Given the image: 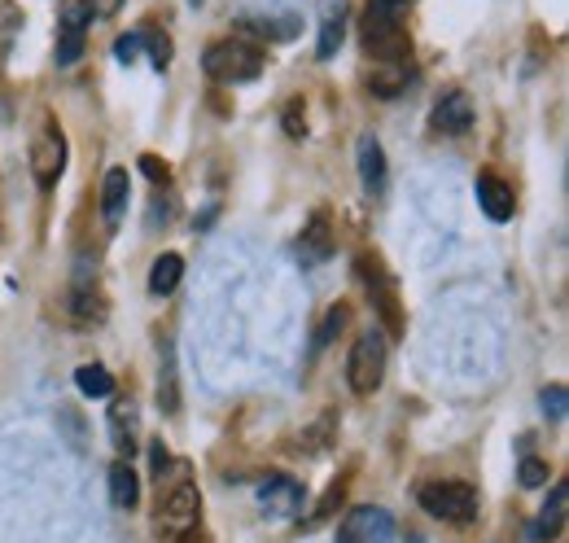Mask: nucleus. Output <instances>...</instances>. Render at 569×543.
<instances>
[{"instance_id": "f257e3e1", "label": "nucleus", "mask_w": 569, "mask_h": 543, "mask_svg": "<svg viewBox=\"0 0 569 543\" xmlns=\"http://www.w3.org/2000/svg\"><path fill=\"white\" fill-rule=\"evenodd\" d=\"M408 14L412 0H368L364 5V49L373 53V62H395L412 53L408 40Z\"/></svg>"}, {"instance_id": "f03ea898", "label": "nucleus", "mask_w": 569, "mask_h": 543, "mask_svg": "<svg viewBox=\"0 0 569 543\" xmlns=\"http://www.w3.org/2000/svg\"><path fill=\"white\" fill-rule=\"evenodd\" d=\"M202 71L215 80V84H250L263 75V49L228 36V40H215L206 53H202Z\"/></svg>"}, {"instance_id": "7ed1b4c3", "label": "nucleus", "mask_w": 569, "mask_h": 543, "mask_svg": "<svg viewBox=\"0 0 569 543\" xmlns=\"http://www.w3.org/2000/svg\"><path fill=\"white\" fill-rule=\"evenodd\" d=\"M386 355H390V347H386L382 329H364L355 338V347L347 355V382H351V390L360 399H368V395L382 390V382H386Z\"/></svg>"}, {"instance_id": "20e7f679", "label": "nucleus", "mask_w": 569, "mask_h": 543, "mask_svg": "<svg viewBox=\"0 0 569 543\" xmlns=\"http://www.w3.org/2000/svg\"><path fill=\"white\" fill-rule=\"evenodd\" d=\"M416 499L429 517L451 521V526H464L477 517V486H469V482H425L416 491Z\"/></svg>"}, {"instance_id": "39448f33", "label": "nucleus", "mask_w": 569, "mask_h": 543, "mask_svg": "<svg viewBox=\"0 0 569 543\" xmlns=\"http://www.w3.org/2000/svg\"><path fill=\"white\" fill-rule=\"evenodd\" d=\"M193 530H202V491L193 482H175L171 495L158 508V534L167 543H175V539H184Z\"/></svg>"}, {"instance_id": "423d86ee", "label": "nucleus", "mask_w": 569, "mask_h": 543, "mask_svg": "<svg viewBox=\"0 0 569 543\" xmlns=\"http://www.w3.org/2000/svg\"><path fill=\"white\" fill-rule=\"evenodd\" d=\"M62 171H66V136H62V128L49 119V123L36 132V141H32V176H36L40 189H53V184L62 180Z\"/></svg>"}, {"instance_id": "0eeeda50", "label": "nucleus", "mask_w": 569, "mask_h": 543, "mask_svg": "<svg viewBox=\"0 0 569 543\" xmlns=\"http://www.w3.org/2000/svg\"><path fill=\"white\" fill-rule=\"evenodd\" d=\"M338 543H395V517L377 504H360L342 517Z\"/></svg>"}, {"instance_id": "6e6552de", "label": "nucleus", "mask_w": 569, "mask_h": 543, "mask_svg": "<svg viewBox=\"0 0 569 543\" xmlns=\"http://www.w3.org/2000/svg\"><path fill=\"white\" fill-rule=\"evenodd\" d=\"M88 5L84 0H66V10H62V27H58V67H75L84 58V36H88Z\"/></svg>"}, {"instance_id": "1a4fd4ad", "label": "nucleus", "mask_w": 569, "mask_h": 543, "mask_svg": "<svg viewBox=\"0 0 569 543\" xmlns=\"http://www.w3.org/2000/svg\"><path fill=\"white\" fill-rule=\"evenodd\" d=\"M254 495H258V508L271 512V517H294L303 508V486L294 478H284V473H267L254 486Z\"/></svg>"}, {"instance_id": "9d476101", "label": "nucleus", "mask_w": 569, "mask_h": 543, "mask_svg": "<svg viewBox=\"0 0 569 543\" xmlns=\"http://www.w3.org/2000/svg\"><path fill=\"white\" fill-rule=\"evenodd\" d=\"M347 19H351V0H320V40H316L320 62L338 58V49L347 40Z\"/></svg>"}, {"instance_id": "9b49d317", "label": "nucleus", "mask_w": 569, "mask_h": 543, "mask_svg": "<svg viewBox=\"0 0 569 543\" xmlns=\"http://www.w3.org/2000/svg\"><path fill=\"white\" fill-rule=\"evenodd\" d=\"M429 128L438 132V136H464L469 128H473V101H469V93H447L438 106H434V114H429Z\"/></svg>"}, {"instance_id": "f8f14e48", "label": "nucleus", "mask_w": 569, "mask_h": 543, "mask_svg": "<svg viewBox=\"0 0 569 543\" xmlns=\"http://www.w3.org/2000/svg\"><path fill=\"white\" fill-rule=\"evenodd\" d=\"M232 36L254 45V49H263V45H276V40H294L299 36V19L294 14H280V23L276 19H241Z\"/></svg>"}, {"instance_id": "ddd939ff", "label": "nucleus", "mask_w": 569, "mask_h": 543, "mask_svg": "<svg viewBox=\"0 0 569 543\" xmlns=\"http://www.w3.org/2000/svg\"><path fill=\"white\" fill-rule=\"evenodd\" d=\"M368 93L373 97H382V101H395V97H403L408 93V84H412V67H408V58H395V62H373V71H368Z\"/></svg>"}, {"instance_id": "4468645a", "label": "nucleus", "mask_w": 569, "mask_h": 543, "mask_svg": "<svg viewBox=\"0 0 569 543\" xmlns=\"http://www.w3.org/2000/svg\"><path fill=\"white\" fill-rule=\"evenodd\" d=\"M477 206H482V210H486V219H495V224L512 219V210H517L512 184H508V180H499L495 171H482V176H477Z\"/></svg>"}, {"instance_id": "2eb2a0df", "label": "nucleus", "mask_w": 569, "mask_h": 543, "mask_svg": "<svg viewBox=\"0 0 569 543\" xmlns=\"http://www.w3.org/2000/svg\"><path fill=\"white\" fill-rule=\"evenodd\" d=\"M329 254H334V219H329V210H316L299 237V258H303V267H316Z\"/></svg>"}, {"instance_id": "dca6fc26", "label": "nucleus", "mask_w": 569, "mask_h": 543, "mask_svg": "<svg viewBox=\"0 0 569 543\" xmlns=\"http://www.w3.org/2000/svg\"><path fill=\"white\" fill-rule=\"evenodd\" d=\"M128 193H132L128 171H123V167H110V171H106V180H101V215H106V224H110V228H119V224H123Z\"/></svg>"}, {"instance_id": "f3484780", "label": "nucleus", "mask_w": 569, "mask_h": 543, "mask_svg": "<svg viewBox=\"0 0 569 543\" xmlns=\"http://www.w3.org/2000/svg\"><path fill=\"white\" fill-rule=\"evenodd\" d=\"M71 321L80 325V329H88V325H101L106 321V303L97 299V290L88 286V267L80 272V281H75V290H71Z\"/></svg>"}, {"instance_id": "a211bd4d", "label": "nucleus", "mask_w": 569, "mask_h": 543, "mask_svg": "<svg viewBox=\"0 0 569 543\" xmlns=\"http://www.w3.org/2000/svg\"><path fill=\"white\" fill-rule=\"evenodd\" d=\"M355 162H360V180L368 193H382L386 189V154L377 145V136H360L355 145Z\"/></svg>"}, {"instance_id": "6ab92c4d", "label": "nucleus", "mask_w": 569, "mask_h": 543, "mask_svg": "<svg viewBox=\"0 0 569 543\" xmlns=\"http://www.w3.org/2000/svg\"><path fill=\"white\" fill-rule=\"evenodd\" d=\"M136 499H141V482H136L132 460H114L110 464V504L128 512V508H136Z\"/></svg>"}, {"instance_id": "aec40b11", "label": "nucleus", "mask_w": 569, "mask_h": 543, "mask_svg": "<svg viewBox=\"0 0 569 543\" xmlns=\"http://www.w3.org/2000/svg\"><path fill=\"white\" fill-rule=\"evenodd\" d=\"M565 499H569V486H565V482H556V486H552V499L543 504L538 521L530 526V539H534V543H543V539H552V534L560 530V521H565Z\"/></svg>"}, {"instance_id": "412c9836", "label": "nucleus", "mask_w": 569, "mask_h": 543, "mask_svg": "<svg viewBox=\"0 0 569 543\" xmlns=\"http://www.w3.org/2000/svg\"><path fill=\"white\" fill-rule=\"evenodd\" d=\"M180 277H184V258L180 254H158L154 258V267H149V294H171L175 286H180Z\"/></svg>"}, {"instance_id": "4be33fe9", "label": "nucleus", "mask_w": 569, "mask_h": 543, "mask_svg": "<svg viewBox=\"0 0 569 543\" xmlns=\"http://www.w3.org/2000/svg\"><path fill=\"white\" fill-rule=\"evenodd\" d=\"M110 430H114V447L132 456V447H136V403L132 399L110 403Z\"/></svg>"}, {"instance_id": "5701e85b", "label": "nucleus", "mask_w": 569, "mask_h": 543, "mask_svg": "<svg viewBox=\"0 0 569 543\" xmlns=\"http://www.w3.org/2000/svg\"><path fill=\"white\" fill-rule=\"evenodd\" d=\"M334 438H338V417H334V412H325L316 425H307V430L299 434V443H294V447H299L303 456H320V451H329V447H334Z\"/></svg>"}, {"instance_id": "b1692460", "label": "nucleus", "mask_w": 569, "mask_h": 543, "mask_svg": "<svg viewBox=\"0 0 569 543\" xmlns=\"http://www.w3.org/2000/svg\"><path fill=\"white\" fill-rule=\"evenodd\" d=\"M158 408L167 417L180 412V382H175V351L162 347V369H158Z\"/></svg>"}, {"instance_id": "393cba45", "label": "nucleus", "mask_w": 569, "mask_h": 543, "mask_svg": "<svg viewBox=\"0 0 569 543\" xmlns=\"http://www.w3.org/2000/svg\"><path fill=\"white\" fill-rule=\"evenodd\" d=\"M75 386H80L88 399H110V395H114V377H110L101 364H80V369H75Z\"/></svg>"}, {"instance_id": "a878e982", "label": "nucleus", "mask_w": 569, "mask_h": 543, "mask_svg": "<svg viewBox=\"0 0 569 543\" xmlns=\"http://www.w3.org/2000/svg\"><path fill=\"white\" fill-rule=\"evenodd\" d=\"M136 36H141V45L149 49V62H154L158 71H167V67H171V36L158 32V27H141Z\"/></svg>"}, {"instance_id": "bb28decb", "label": "nucleus", "mask_w": 569, "mask_h": 543, "mask_svg": "<svg viewBox=\"0 0 569 543\" xmlns=\"http://www.w3.org/2000/svg\"><path fill=\"white\" fill-rule=\"evenodd\" d=\"M547 473H552V469H547V460H538V456H525V460H521V486H530V491H534V486H543V482H547Z\"/></svg>"}, {"instance_id": "cd10ccee", "label": "nucleus", "mask_w": 569, "mask_h": 543, "mask_svg": "<svg viewBox=\"0 0 569 543\" xmlns=\"http://www.w3.org/2000/svg\"><path fill=\"white\" fill-rule=\"evenodd\" d=\"M538 403H543V417L560 421V417H565V386H547V390L538 395Z\"/></svg>"}, {"instance_id": "c85d7f7f", "label": "nucleus", "mask_w": 569, "mask_h": 543, "mask_svg": "<svg viewBox=\"0 0 569 543\" xmlns=\"http://www.w3.org/2000/svg\"><path fill=\"white\" fill-rule=\"evenodd\" d=\"M284 136H303L307 132V123H303V101H290V106H284Z\"/></svg>"}, {"instance_id": "c756f323", "label": "nucleus", "mask_w": 569, "mask_h": 543, "mask_svg": "<svg viewBox=\"0 0 569 543\" xmlns=\"http://www.w3.org/2000/svg\"><path fill=\"white\" fill-rule=\"evenodd\" d=\"M347 325V307H334L329 316H325V325H320V334H316V342L325 347V342H334V334Z\"/></svg>"}, {"instance_id": "7c9ffc66", "label": "nucleus", "mask_w": 569, "mask_h": 543, "mask_svg": "<svg viewBox=\"0 0 569 543\" xmlns=\"http://www.w3.org/2000/svg\"><path fill=\"white\" fill-rule=\"evenodd\" d=\"M136 53H141V36H136V32H132V36H123V40L114 45V58H119L123 67H132V62H136Z\"/></svg>"}, {"instance_id": "2f4dec72", "label": "nucleus", "mask_w": 569, "mask_h": 543, "mask_svg": "<svg viewBox=\"0 0 569 543\" xmlns=\"http://www.w3.org/2000/svg\"><path fill=\"white\" fill-rule=\"evenodd\" d=\"M141 171H145L154 184H171V171H167V162H158L154 154H145V158H141Z\"/></svg>"}, {"instance_id": "473e14b6", "label": "nucleus", "mask_w": 569, "mask_h": 543, "mask_svg": "<svg viewBox=\"0 0 569 543\" xmlns=\"http://www.w3.org/2000/svg\"><path fill=\"white\" fill-rule=\"evenodd\" d=\"M84 5H88L93 19H114L123 10V0H84Z\"/></svg>"}, {"instance_id": "72a5a7b5", "label": "nucleus", "mask_w": 569, "mask_h": 543, "mask_svg": "<svg viewBox=\"0 0 569 543\" xmlns=\"http://www.w3.org/2000/svg\"><path fill=\"white\" fill-rule=\"evenodd\" d=\"M175 543H210L202 530H193V534H184V539H175Z\"/></svg>"}, {"instance_id": "f704fd0d", "label": "nucleus", "mask_w": 569, "mask_h": 543, "mask_svg": "<svg viewBox=\"0 0 569 543\" xmlns=\"http://www.w3.org/2000/svg\"><path fill=\"white\" fill-rule=\"evenodd\" d=\"M189 5H202V0H189Z\"/></svg>"}]
</instances>
